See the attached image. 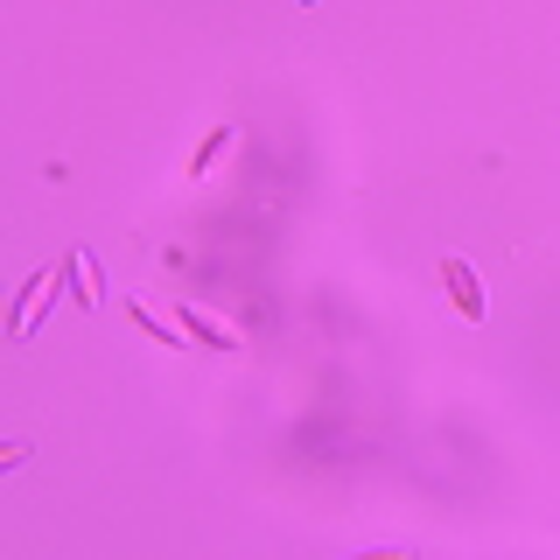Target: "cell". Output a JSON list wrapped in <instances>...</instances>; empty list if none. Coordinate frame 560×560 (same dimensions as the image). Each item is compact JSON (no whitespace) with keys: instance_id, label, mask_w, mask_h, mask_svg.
Listing matches in <instances>:
<instances>
[{"instance_id":"obj_1","label":"cell","mask_w":560,"mask_h":560,"mask_svg":"<svg viewBox=\"0 0 560 560\" xmlns=\"http://www.w3.org/2000/svg\"><path fill=\"white\" fill-rule=\"evenodd\" d=\"M442 288H448V302H455L463 323H483V280H477V267H469L463 253L442 259Z\"/></svg>"},{"instance_id":"obj_2","label":"cell","mask_w":560,"mask_h":560,"mask_svg":"<svg viewBox=\"0 0 560 560\" xmlns=\"http://www.w3.org/2000/svg\"><path fill=\"white\" fill-rule=\"evenodd\" d=\"M175 323L189 329V343H203V350H224V358H238L245 337L232 323H218V315H203V308H189V302H175Z\"/></svg>"},{"instance_id":"obj_4","label":"cell","mask_w":560,"mask_h":560,"mask_svg":"<svg viewBox=\"0 0 560 560\" xmlns=\"http://www.w3.org/2000/svg\"><path fill=\"white\" fill-rule=\"evenodd\" d=\"M224 148H232V127H210V133H203V148L189 154V175H210V162H218Z\"/></svg>"},{"instance_id":"obj_3","label":"cell","mask_w":560,"mask_h":560,"mask_svg":"<svg viewBox=\"0 0 560 560\" xmlns=\"http://www.w3.org/2000/svg\"><path fill=\"white\" fill-rule=\"evenodd\" d=\"M127 323H133L148 343H162V350H189V337H168V323H162V315H148L140 302H127Z\"/></svg>"}]
</instances>
